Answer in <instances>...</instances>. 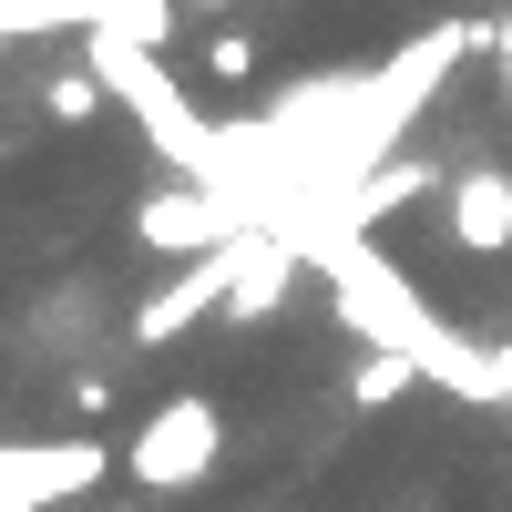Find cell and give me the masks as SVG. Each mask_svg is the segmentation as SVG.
Masks as SVG:
<instances>
[{
    "mask_svg": "<svg viewBox=\"0 0 512 512\" xmlns=\"http://www.w3.org/2000/svg\"><path fill=\"white\" fill-rule=\"evenodd\" d=\"M216 461H226V410L205 390H175L134 441H123V472L144 492H195V482H216Z\"/></svg>",
    "mask_w": 512,
    "mask_h": 512,
    "instance_id": "cell-1",
    "label": "cell"
},
{
    "mask_svg": "<svg viewBox=\"0 0 512 512\" xmlns=\"http://www.w3.org/2000/svg\"><path fill=\"white\" fill-rule=\"evenodd\" d=\"M113 472L103 441H11L0 451V512H52V502H82Z\"/></svg>",
    "mask_w": 512,
    "mask_h": 512,
    "instance_id": "cell-2",
    "label": "cell"
},
{
    "mask_svg": "<svg viewBox=\"0 0 512 512\" xmlns=\"http://www.w3.org/2000/svg\"><path fill=\"white\" fill-rule=\"evenodd\" d=\"M226 287H236V236H226V246H205V256H185V277H164L144 308H134V349H164V338H185L205 308H226Z\"/></svg>",
    "mask_w": 512,
    "mask_h": 512,
    "instance_id": "cell-3",
    "label": "cell"
},
{
    "mask_svg": "<svg viewBox=\"0 0 512 512\" xmlns=\"http://www.w3.org/2000/svg\"><path fill=\"white\" fill-rule=\"evenodd\" d=\"M134 236H144L154 256H205V246H226V236H236V205H226V195H205V185H164V195L134 205Z\"/></svg>",
    "mask_w": 512,
    "mask_h": 512,
    "instance_id": "cell-4",
    "label": "cell"
},
{
    "mask_svg": "<svg viewBox=\"0 0 512 512\" xmlns=\"http://www.w3.org/2000/svg\"><path fill=\"white\" fill-rule=\"evenodd\" d=\"M441 226H451V246H472V256H512V175H502V164L451 175L441 185Z\"/></svg>",
    "mask_w": 512,
    "mask_h": 512,
    "instance_id": "cell-5",
    "label": "cell"
},
{
    "mask_svg": "<svg viewBox=\"0 0 512 512\" xmlns=\"http://www.w3.org/2000/svg\"><path fill=\"white\" fill-rule=\"evenodd\" d=\"M287 277H297V246H256V236H236V287H226V318H277Z\"/></svg>",
    "mask_w": 512,
    "mask_h": 512,
    "instance_id": "cell-6",
    "label": "cell"
},
{
    "mask_svg": "<svg viewBox=\"0 0 512 512\" xmlns=\"http://www.w3.org/2000/svg\"><path fill=\"white\" fill-rule=\"evenodd\" d=\"M256 72H267V52H256L246 31H216L195 52V93H256Z\"/></svg>",
    "mask_w": 512,
    "mask_h": 512,
    "instance_id": "cell-7",
    "label": "cell"
},
{
    "mask_svg": "<svg viewBox=\"0 0 512 512\" xmlns=\"http://www.w3.org/2000/svg\"><path fill=\"white\" fill-rule=\"evenodd\" d=\"M410 390H420V359H410V349H369V359L349 369V400H359V410H390V400H410Z\"/></svg>",
    "mask_w": 512,
    "mask_h": 512,
    "instance_id": "cell-8",
    "label": "cell"
},
{
    "mask_svg": "<svg viewBox=\"0 0 512 512\" xmlns=\"http://www.w3.org/2000/svg\"><path fill=\"white\" fill-rule=\"evenodd\" d=\"M41 113H52L62 134H82V123L103 113V72H93V62H72V72H52V82H41Z\"/></svg>",
    "mask_w": 512,
    "mask_h": 512,
    "instance_id": "cell-9",
    "label": "cell"
},
{
    "mask_svg": "<svg viewBox=\"0 0 512 512\" xmlns=\"http://www.w3.org/2000/svg\"><path fill=\"white\" fill-rule=\"evenodd\" d=\"M420 185H431V175H379V185H369V216H390V205H410Z\"/></svg>",
    "mask_w": 512,
    "mask_h": 512,
    "instance_id": "cell-10",
    "label": "cell"
},
{
    "mask_svg": "<svg viewBox=\"0 0 512 512\" xmlns=\"http://www.w3.org/2000/svg\"><path fill=\"white\" fill-rule=\"evenodd\" d=\"M482 400H512V338H502V349H482Z\"/></svg>",
    "mask_w": 512,
    "mask_h": 512,
    "instance_id": "cell-11",
    "label": "cell"
},
{
    "mask_svg": "<svg viewBox=\"0 0 512 512\" xmlns=\"http://www.w3.org/2000/svg\"><path fill=\"white\" fill-rule=\"evenodd\" d=\"M492 62H502V82H512V11L492 21Z\"/></svg>",
    "mask_w": 512,
    "mask_h": 512,
    "instance_id": "cell-12",
    "label": "cell"
},
{
    "mask_svg": "<svg viewBox=\"0 0 512 512\" xmlns=\"http://www.w3.org/2000/svg\"><path fill=\"white\" fill-rule=\"evenodd\" d=\"M185 11H236V0H185Z\"/></svg>",
    "mask_w": 512,
    "mask_h": 512,
    "instance_id": "cell-13",
    "label": "cell"
},
{
    "mask_svg": "<svg viewBox=\"0 0 512 512\" xmlns=\"http://www.w3.org/2000/svg\"><path fill=\"white\" fill-rule=\"evenodd\" d=\"M113 512H134V502H113Z\"/></svg>",
    "mask_w": 512,
    "mask_h": 512,
    "instance_id": "cell-14",
    "label": "cell"
}]
</instances>
